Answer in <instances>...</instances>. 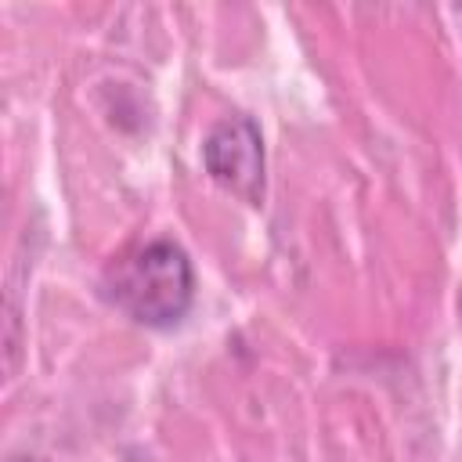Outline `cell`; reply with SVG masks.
<instances>
[{
  "instance_id": "obj_1",
  "label": "cell",
  "mask_w": 462,
  "mask_h": 462,
  "mask_svg": "<svg viewBox=\"0 0 462 462\" xmlns=\"http://www.w3.org/2000/svg\"><path fill=\"white\" fill-rule=\"evenodd\" d=\"M101 296L144 328H173L195 303V271L177 242L155 238L108 263Z\"/></svg>"
},
{
  "instance_id": "obj_2",
  "label": "cell",
  "mask_w": 462,
  "mask_h": 462,
  "mask_svg": "<svg viewBox=\"0 0 462 462\" xmlns=\"http://www.w3.org/2000/svg\"><path fill=\"white\" fill-rule=\"evenodd\" d=\"M202 166L235 199L249 206L263 202V137L249 116H227L209 126L202 141Z\"/></svg>"
},
{
  "instance_id": "obj_3",
  "label": "cell",
  "mask_w": 462,
  "mask_h": 462,
  "mask_svg": "<svg viewBox=\"0 0 462 462\" xmlns=\"http://www.w3.org/2000/svg\"><path fill=\"white\" fill-rule=\"evenodd\" d=\"M7 462H43V458H29V455H14V458H7Z\"/></svg>"
}]
</instances>
